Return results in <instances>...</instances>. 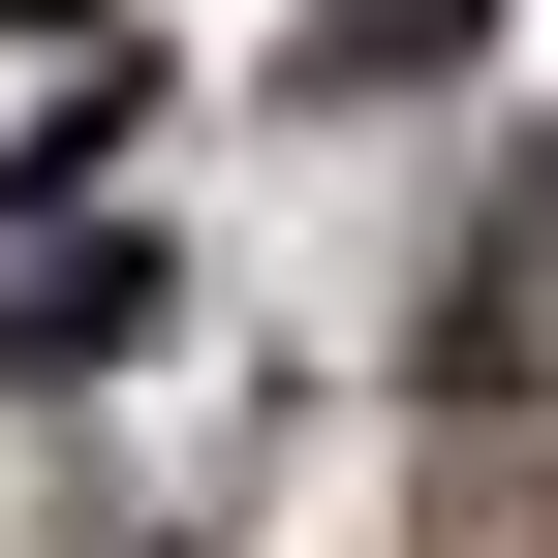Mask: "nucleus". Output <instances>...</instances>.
<instances>
[{
    "label": "nucleus",
    "instance_id": "f257e3e1",
    "mask_svg": "<svg viewBox=\"0 0 558 558\" xmlns=\"http://www.w3.org/2000/svg\"><path fill=\"white\" fill-rule=\"evenodd\" d=\"M465 373H497V403H558V186L497 218V279H465Z\"/></svg>",
    "mask_w": 558,
    "mask_h": 558
}]
</instances>
